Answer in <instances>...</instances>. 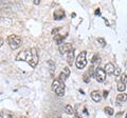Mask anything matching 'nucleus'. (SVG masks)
<instances>
[{
	"label": "nucleus",
	"mask_w": 127,
	"mask_h": 118,
	"mask_svg": "<svg viewBox=\"0 0 127 118\" xmlns=\"http://www.w3.org/2000/svg\"><path fill=\"white\" fill-rule=\"evenodd\" d=\"M104 111L107 113V114H108V115H113V114H114V111H113V109L112 108H110V107H106L105 109H104Z\"/></svg>",
	"instance_id": "20"
},
{
	"label": "nucleus",
	"mask_w": 127,
	"mask_h": 118,
	"mask_svg": "<svg viewBox=\"0 0 127 118\" xmlns=\"http://www.w3.org/2000/svg\"><path fill=\"white\" fill-rule=\"evenodd\" d=\"M118 90H119V92L124 93V91L126 90V85L124 83H122V82H119L118 83Z\"/></svg>",
	"instance_id": "19"
},
{
	"label": "nucleus",
	"mask_w": 127,
	"mask_h": 118,
	"mask_svg": "<svg viewBox=\"0 0 127 118\" xmlns=\"http://www.w3.org/2000/svg\"><path fill=\"white\" fill-rule=\"evenodd\" d=\"M31 52H32V58H31V61L29 62V64L32 66L33 69H35L38 64V60H39V57H38V52L35 48H32L31 49Z\"/></svg>",
	"instance_id": "5"
},
{
	"label": "nucleus",
	"mask_w": 127,
	"mask_h": 118,
	"mask_svg": "<svg viewBox=\"0 0 127 118\" xmlns=\"http://www.w3.org/2000/svg\"><path fill=\"white\" fill-rule=\"evenodd\" d=\"M73 60H74V52H73V50H72L71 52L68 53V55H67V62H68L69 65H72Z\"/></svg>",
	"instance_id": "15"
},
{
	"label": "nucleus",
	"mask_w": 127,
	"mask_h": 118,
	"mask_svg": "<svg viewBox=\"0 0 127 118\" xmlns=\"http://www.w3.org/2000/svg\"><path fill=\"white\" fill-rule=\"evenodd\" d=\"M103 94H104V95H103V96H104V97L106 98L107 96H108V91H104V93H103Z\"/></svg>",
	"instance_id": "28"
},
{
	"label": "nucleus",
	"mask_w": 127,
	"mask_h": 118,
	"mask_svg": "<svg viewBox=\"0 0 127 118\" xmlns=\"http://www.w3.org/2000/svg\"><path fill=\"white\" fill-rule=\"evenodd\" d=\"M51 88H52V91L56 94L57 96L62 97L65 95V85H64V82H62L59 79H54Z\"/></svg>",
	"instance_id": "1"
},
{
	"label": "nucleus",
	"mask_w": 127,
	"mask_h": 118,
	"mask_svg": "<svg viewBox=\"0 0 127 118\" xmlns=\"http://www.w3.org/2000/svg\"><path fill=\"white\" fill-rule=\"evenodd\" d=\"M58 51L61 54H68L69 52L72 51V44L71 43H64L58 46Z\"/></svg>",
	"instance_id": "7"
},
{
	"label": "nucleus",
	"mask_w": 127,
	"mask_h": 118,
	"mask_svg": "<svg viewBox=\"0 0 127 118\" xmlns=\"http://www.w3.org/2000/svg\"><path fill=\"white\" fill-rule=\"evenodd\" d=\"M31 58H32L31 50H25L16 56V60L17 61H27L28 63H29V62L31 61Z\"/></svg>",
	"instance_id": "4"
},
{
	"label": "nucleus",
	"mask_w": 127,
	"mask_h": 118,
	"mask_svg": "<svg viewBox=\"0 0 127 118\" xmlns=\"http://www.w3.org/2000/svg\"><path fill=\"white\" fill-rule=\"evenodd\" d=\"M74 118H82V117H81V116H79V115H78V114H77V113H75V116H74Z\"/></svg>",
	"instance_id": "29"
},
{
	"label": "nucleus",
	"mask_w": 127,
	"mask_h": 118,
	"mask_svg": "<svg viewBox=\"0 0 127 118\" xmlns=\"http://www.w3.org/2000/svg\"><path fill=\"white\" fill-rule=\"evenodd\" d=\"M49 118H62V117L59 115H57V114H55V115H51Z\"/></svg>",
	"instance_id": "25"
},
{
	"label": "nucleus",
	"mask_w": 127,
	"mask_h": 118,
	"mask_svg": "<svg viewBox=\"0 0 127 118\" xmlns=\"http://www.w3.org/2000/svg\"><path fill=\"white\" fill-rule=\"evenodd\" d=\"M47 64H48V66H49V69H50V72L53 73V71L55 70V63H54V61L50 59V60H48Z\"/></svg>",
	"instance_id": "18"
},
{
	"label": "nucleus",
	"mask_w": 127,
	"mask_h": 118,
	"mask_svg": "<svg viewBox=\"0 0 127 118\" xmlns=\"http://www.w3.org/2000/svg\"><path fill=\"white\" fill-rule=\"evenodd\" d=\"M125 118H127V114H126V116H125Z\"/></svg>",
	"instance_id": "32"
},
{
	"label": "nucleus",
	"mask_w": 127,
	"mask_h": 118,
	"mask_svg": "<svg viewBox=\"0 0 127 118\" xmlns=\"http://www.w3.org/2000/svg\"><path fill=\"white\" fill-rule=\"evenodd\" d=\"M20 118H27V117H25V116H22V117H20Z\"/></svg>",
	"instance_id": "31"
},
{
	"label": "nucleus",
	"mask_w": 127,
	"mask_h": 118,
	"mask_svg": "<svg viewBox=\"0 0 127 118\" xmlns=\"http://www.w3.org/2000/svg\"><path fill=\"white\" fill-rule=\"evenodd\" d=\"M104 70H105V72H106L107 74H113L116 68H114V65L111 63V62H108V63H106Z\"/></svg>",
	"instance_id": "11"
},
{
	"label": "nucleus",
	"mask_w": 127,
	"mask_h": 118,
	"mask_svg": "<svg viewBox=\"0 0 127 118\" xmlns=\"http://www.w3.org/2000/svg\"><path fill=\"white\" fill-rule=\"evenodd\" d=\"M53 17L55 20H61V19L65 18V12L63 10H56L53 14Z\"/></svg>",
	"instance_id": "10"
},
{
	"label": "nucleus",
	"mask_w": 127,
	"mask_h": 118,
	"mask_svg": "<svg viewBox=\"0 0 127 118\" xmlns=\"http://www.w3.org/2000/svg\"><path fill=\"white\" fill-rule=\"evenodd\" d=\"M3 43H4V41H3V39L0 37V48H1V46L3 45Z\"/></svg>",
	"instance_id": "27"
},
{
	"label": "nucleus",
	"mask_w": 127,
	"mask_h": 118,
	"mask_svg": "<svg viewBox=\"0 0 127 118\" xmlns=\"http://www.w3.org/2000/svg\"><path fill=\"white\" fill-rule=\"evenodd\" d=\"M0 117L1 118H14L13 113L10 112V111H6V110L0 111Z\"/></svg>",
	"instance_id": "12"
},
{
	"label": "nucleus",
	"mask_w": 127,
	"mask_h": 118,
	"mask_svg": "<svg viewBox=\"0 0 127 118\" xmlns=\"http://www.w3.org/2000/svg\"><path fill=\"white\" fill-rule=\"evenodd\" d=\"M84 81L86 82V83H88V82L90 81V75H89V73H87L84 75Z\"/></svg>",
	"instance_id": "23"
},
{
	"label": "nucleus",
	"mask_w": 127,
	"mask_h": 118,
	"mask_svg": "<svg viewBox=\"0 0 127 118\" xmlns=\"http://www.w3.org/2000/svg\"><path fill=\"white\" fill-rule=\"evenodd\" d=\"M65 112L67 114H69V115H72V114H75V111H74V109L72 105H70V104H67L66 107H65Z\"/></svg>",
	"instance_id": "17"
},
{
	"label": "nucleus",
	"mask_w": 127,
	"mask_h": 118,
	"mask_svg": "<svg viewBox=\"0 0 127 118\" xmlns=\"http://www.w3.org/2000/svg\"><path fill=\"white\" fill-rule=\"evenodd\" d=\"M95 79L97 80V82H104L106 79V72L104 69L97 68L96 71H95Z\"/></svg>",
	"instance_id": "6"
},
{
	"label": "nucleus",
	"mask_w": 127,
	"mask_h": 118,
	"mask_svg": "<svg viewBox=\"0 0 127 118\" xmlns=\"http://www.w3.org/2000/svg\"><path fill=\"white\" fill-rule=\"evenodd\" d=\"M86 56H87L86 51H83V52L79 53V55L76 58V60H75V65H76L77 69L82 70L87 65V58H86Z\"/></svg>",
	"instance_id": "3"
},
{
	"label": "nucleus",
	"mask_w": 127,
	"mask_h": 118,
	"mask_svg": "<svg viewBox=\"0 0 127 118\" xmlns=\"http://www.w3.org/2000/svg\"><path fill=\"white\" fill-rule=\"evenodd\" d=\"M97 42H98V43H101V45H102V46H105V45H106V41H105V39H104V38H101V37H100V38H97Z\"/></svg>",
	"instance_id": "22"
},
{
	"label": "nucleus",
	"mask_w": 127,
	"mask_h": 118,
	"mask_svg": "<svg viewBox=\"0 0 127 118\" xmlns=\"http://www.w3.org/2000/svg\"><path fill=\"white\" fill-rule=\"evenodd\" d=\"M69 76H70V69L68 66H65V68H64V71L61 73V75H59V80L62 82H65Z\"/></svg>",
	"instance_id": "8"
},
{
	"label": "nucleus",
	"mask_w": 127,
	"mask_h": 118,
	"mask_svg": "<svg viewBox=\"0 0 127 118\" xmlns=\"http://www.w3.org/2000/svg\"><path fill=\"white\" fill-rule=\"evenodd\" d=\"M90 96H91V98H92V100L95 101V102H100L101 99H102V94L98 92V91H93V92H91Z\"/></svg>",
	"instance_id": "9"
},
{
	"label": "nucleus",
	"mask_w": 127,
	"mask_h": 118,
	"mask_svg": "<svg viewBox=\"0 0 127 118\" xmlns=\"http://www.w3.org/2000/svg\"><path fill=\"white\" fill-rule=\"evenodd\" d=\"M121 82H122V83H124V84L127 83V75H126V74H123V75H121Z\"/></svg>",
	"instance_id": "21"
},
{
	"label": "nucleus",
	"mask_w": 127,
	"mask_h": 118,
	"mask_svg": "<svg viewBox=\"0 0 127 118\" xmlns=\"http://www.w3.org/2000/svg\"><path fill=\"white\" fill-rule=\"evenodd\" d=\"M7 42H9V45L11 46L12 50H17L18 48H20L22 44V40L21 38L18 36V35H10L7 37Z\"/></svg>",
	"instance_id": "2"
},
{
	"label": "nucleus",
	"mask_w": 127,
	"mask_h": 118,
	"mask_svg": "<svg viewBox=\"0 0 127 118\" xmlns=\"http://www.w3.org/2000/svg\"><path fill=\"white\" fill-rule=\"evenodd\" d=\"M33 3H34L35 5H37V4H39V3H40V0H34Z\"/></svg>",
	"instance_id": "26"
},
{
	"label": "nucleus",
	"mask_w": 127,
	"mask_h": 118,
	"mask_svg": "<svg viewBox=\"0 0 127 118\" xmlns=\"http://www.w3.org/2000/svg\"><path fill=\"white\" fill-rule=\"evenodd\" d=\"M100 62H101L100 56H98V55H94L93 58H92V60H91V63H92V65L94 66V68L97 69V66H98V64H100Z\"/></svg>",
	"instance_id": "14"
},
{
	"label": "nucleus",
	"mask_w": 127,
	"mask_h": 118,
	"mask_svg": "<svg viewBox=\"0 0 127 118\" xmlns=\"http://www.w3.org/2000/svg\"><path fill=\"white\" fill-rule=\"evenodd\" d=\"M117 101L118 102H125L127 101V94L125 93H121V94H119V95L117 96Z\"/></svg>",
	"instance_id": "16"
},
{
	"label": "nucleus",
	"mask_w": 127,
	"mask_h": 118,
	"mask_svg": "<svg viewBox=\"0 0 127 118\" xmlns=\"http://www.w3.org/2000/svg\"><path fill=\"white\" fill-rule=\"evenodd\" d=\"M114 76H119L121 74V69L120 68H116V70H114Z\"/></svg>",
	"instance_id": "24"
},
{
	"label": "nucleus",
	"mask_w": 127,
	"mask_h": 118,
	"mask_svg": "<svg viewBox=\"0 0 127 118\" xmlns=\"http://www.w3.org/2000/svg\"><path fill=\"white\" fill-rule=\"evenodd\" d=\"M66 37H67V34H65V35L57 34V35H55L54 36V41L56 42V44H61V43L64 42V39H65Z\"/></svg>",
	"instance_id": "13"
},
{
	"label": "nucleus",
	"mask_w": 127,
	"mask_h": 118,
	"mask_svg": "<svg viewBox=\"0 0 127 118\" xmlns=\"http://www.w3.org/2000/svg\"><path fill=\"white\" fill-rule=\"evenodd\" d=\"M95 14H100V10H98V9H97L96 11H95Z\"/></svg>",
	"instance_id": "30"
}]
</instances>
